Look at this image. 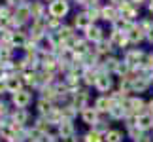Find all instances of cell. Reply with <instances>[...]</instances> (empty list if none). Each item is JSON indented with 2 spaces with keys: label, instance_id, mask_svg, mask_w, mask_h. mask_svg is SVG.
I'll return each mask as SVG.
<instances>
[{
  "label": "cell",
  "instance_id": "cell-1",
  "mask_svg": "<svg viewBox=\"0 0 153 142\" xmlns=\"http://www.w3.org/2000/svg\"><path fill=\"white\" fill-rule=\"evenodd\" d=\"M146 55H148V53L144 49H140V47H128V49L123 53V63H127L128 68H131L134 74H138V72H142Z\"/></svg>",
  "mask_w": 153,
  "mask_h": 142
},
{
  "label": "cell",
  "instance_id": "cell-2",
  "mask_svg": "<svg viewBox=\"0 0 153 142\" xmlns=\"http://www.w3.org/2000/svg\"><path fill=\"white\" fill-rule=\"evenodd\" d=\"M70 13V2L68 0H53L48 4V15L55 19H62Z\"/></svg>",
  "mask_w": 153,
  "mask_h": 142
},
{
  "label": "cell",
  "instance_id": "cell-3",
  "mask_svg": "<svg viewBox=\"0 0 153 142\" xmlns=\"http://www.w3.org/2000/svg\"><path fill=\"white\" fill-rule=\"evenodd\" d=\"M123 104L127 106L128 114L131 116H138V114H144L148 110V102L142 99V97H127L123 100Z\"/></svg>",
  "mask_w": 153,
  "mask_h": 142
},
{
  "label": "cell",
  "instance_id": "cell-4",
  "mask_svg": "<svg viewBox=\"0 0 153 142\" xmlns=\"http://www.w3.org/2000/svg\"><path fill=\"white\" fill-rule=\"evenodd\" d=\"M11 104L15 106V108H28V106L32 104V91L28 89V87H25V89L17 91L11 95Z\"/></svg>",
  "mask_w": 153,
  "mask_h": 142
},
{
  "label": "cell",
  "instance_id": "cell-5",
  "mask_svg": "<svg viewBox=\"0 0 153 142\" xmlns=\"http://www.w3.org/2000/svg\"><path fill=\"white\" fill-rule=\"evenodd\" d=\"M106 38H108L110 42H111L114 49H123V51H127V49H128V46H131L127 32H119V31H114V28H111L110 34H108Z\"/></svg>",
  "mask_w": 153,
  "mask_h": 142
},
{
  "label": "cell",
  "instance_id": "cell-6",
  "mask_svg": "<svg viewBox=\"0 0 153 142\" xmlns=\"http://www.w3.org/2000/svg\"><path fill=\"white\" fill-rule=\"evenodd\" d=\"M89 89L87 87H81L79 91H76V93H72V100H70V104L74 106L78 112H81V110H85L87 106H89Z\"/></svg>",
  "mask_w": 153,
  "mask_h": 142
},
{
  "label": "cell",
  "instance_id": "cell-7",
  "mask_svg": "<svg viewBox=\"0 0 153 142\" xmlns=\"http://www.w3.org/2000/svg\"><path fill=\"white\" fill-rule=\"evenodd\" d=\"M10 123H13L17 127H28V121H30V114H28V110L25 108H13L11 110V114L8 117Z\"/></svg>",
  "mask_w": 153,
  "mask_h": 142
},
{
  "label": "cell",
  "instance_id": "cell-8",
  "mask_svg": "<svg viewBox=\"0 0 153 142\" xmlns=\"http://www.w3.org/2000/svg\"><path fill=\"white\" fill-rule=\"evenodd\" d=\"M151 85V74L138 72L132 78V93H146Z\"/></svg>",
  "mask_w": 153,
  "mask_h": 142
},
{
  "label": "cell",
  "instance_id": "cell-9",
  "mask_svg": "<svg viewBox=\"0 0 153 142\" xmlns=\"http://www.w3.org/2000/svg\"><path fill=\"white\" fill-rule=\"evenodd\" d=\"M95 89L100 93V95H108L114 91V78L106 72H98V78H97V84H95Z\"/></svg>",
  "mask_w": 153,
  "mask_h": 142
},
{
  "label": "cell",
  "instance_id": "cell-10",
  "mask_svg": "<svg viewBox=\"0 0 153 142\" xmlns=\"http://www.w3.org/2000/svg\"><path fill=\"white\" fill-rule=\"evenodd\" d=\"M55 133H57L59 140H66V138L76 137V125H74V121H70V120H62V121L55 127Z\"/></svg>",
  "mask_w": 153,
  "mask_h": 142
},
{
  "label": "cell",
  "instance_id": "cell-11",
  "mask_svg": "<svg viewBox=\"0 0 153 142\" xmlns=\"http://www.w3.org/2000/svg\"><path fill=\"white\" fill-rule=\"evenodd\" d=\"M28 32H25L23 28L19 31H11L10 32V46L13 47V49H25L27 44H28Z\"/></svg>",
  "mask_w": 153,
  "mask_h": 142
},
{
  "label": "cell",
  "instance_id": "cell-12",
  "mask_svg": "<svg viewBox=\"0 0 153 142\" xmlns=\"http://www.w3.org/2000/svg\"><path fill=\"white\" fill-rule=\"evenodd\" d=\"M117 10H119V17H123V19L132 21V23H138L140 21V8L132 6L131 2H125L123 6H119Z\"/></svg>",
  "mask_w": 153,
  "mask_h": 142
},
{
  "label": "cell",
  "instance_id": "cell-13",
  "mask_svg": "<svg viewBox=\"0 0 153 142\" xmlns=\"http://www.w3.org/2000/svg\"><path fill=\"white\" fill-rule=\"evenodd\" d=\"M83 38H85L91 46H97L98 42H102V40L106 38V34H104V28L98 27L97 23H95V25H91V27L83 32Z\"/></svg>",
  "mask_w": 153,
  "mask_h": 142
},
{
  "label": "cell",
  "instance_id": "cell-14",
  "mask_svg": "<svg viewBox=\"0 0 153 142\" xmlns=\"http://www.w3.org/2000/svg\"><path fill=\"white\" fill-rule=\"evenodd\" d=\"M111 106H114V100H111L110 93L108 95H98V97L95 99V102H93V108H95L98 114H106L108 116V112L111 110Z\"/></svg>",
  "mask_w": 153,
  "mask_h": 142
},
{
  "label": "cell",
  "instance_id": "cell-15",
  "mask_svg": "<svg viewBox=\"0 0 153 142\" xmlns=\"http://www.w3.org/2000/svg\"><path fill=\"white\" fill-rule=\"evenodd\" d=\"M79 117H81V121H83L85 125H89L91 129H93L98 121L102 120V116L98 114V112L93 108V106H87L85 110H81V112H79Z\"/></svg>",
  "mask_w": 153,
  "mask_h": 142
},
{
  "label": "cell",
  "instance_id": "cell-16",
  "mask_svg": "<svg viewBox=\"0 0 153 142\" xmlns=\"http://www.w3.org/2000/svg\"><path fill=\"white\" fill-rule=\"evenodd\" d=\"M100 19L110 23V25H114V23L119 19V10H117V6L114 4H104L100 8Z\"/></svg>",
  "mask_w": 153,
  "mask_h": 142
},
{
  "label": "cell",
  "instance_id": "cell-17",
  "mask_svg": "<svg viewBox=\"0 0 153 142\" xmlns=\"http://www.w3.org/2000/svg\"><path fill=\"white\" fill-rule=\"evenodd\" d=\"M134 125H136L142 133L153 131V116L149 114V112H144V114L134 116Z\"/></svg>",
  "mask_w": 153,
  "mask_h": 142
},
{
  "label": "cell",
  "instance_id": "cell-18",
  "mask_svg": "<svg viewBox=\"0 0 153 142\" xmlns=\"http://www.w3.org/2000/svg\"><path fill=\"white\" fill-rule=\"evenodd\" d=\"M91 25H95V23L91 21V17L85 13L83 10L81 11H78V13L74 15V23H72V27L76 28V31H81V32H85L87 28H89Z\"/></svg>",
  "mask_w": 153,
  "mask_h": 142
},
{
  "label": "cell",
  "instance_id": "cell-19",
  "mask_svg": "<svg viewBox=\"0 0 153 142\" xmlns=\"http://www.w3.org/2000/svg\"><path fill=\"white\" fill-rule=\"evenodd\" d=\"M128 116H131V114H128L127 106L123 104V102H119V104H114V106H111V110L108 112V117H110L111 121H125Z\"/></svg>",
  "mask_w": 153,
  "mask_h": 142
},
{
  "label": "cell",
  "instance_id": "cell-20",
  "mask_svg": "<svg viewBox=\"0 0 153 142\" xmlns=\"http://www.w3.org/2000/svg\"><path fill=\"white\" fill-rule=\"evenodd\" d=\"M6 89H8V93H17L21 89H25V84H23L21 80V74H10L6 76Z\"/></svg>",
  "mask_w": 153,
  "mask_h": 142
},
{
  "label": "cell",
  "instance_id": "cell-21",
  "mask_svg": "<svg viewBox=\"0 0 153 142\" xmlns=\"http://www.w3.org/2000/svg\"><path fill=\"white\" fill-rule=\"evenodd\" d=\"M127 36H128V42H131V46H138V44L146 42V32L138 27V23L127 32Z\"/></svg>",
  "mask_w": 153,
  "mask_h": 142
},
{
  "label": "cell",
  "instance_id": "cell-22",
  "mask_svg": "<svg viewBox=\"0 0 153 142\" xmlns=\"http://www.w3.org/2000/svg\"><path fill=\"white\" fill-rule=\"evenodd\" d=\"M93 47L97 49V53H98V55H100L102 59H104V57L114 55V51H115V49H114V46H111V42H110L108 38H104L102 42H98L97 46H93Z\"/></svg>",
  "mask_w": 153,
  "mask_h": 142
},
{
  "label": "cell",
  "instance_id": "cell-23",
  "mask_svg": "<svg viewBox=\"0 0 153 142\" xmlns=\"http://www.w3.org/2000/svg\"><path fill=\"white\" fill-rule=\"evenodd\" d=\"M97 78H98V70L97 68H87L85 72H83V76H81V84H83V87H95V84H97Z\"/></svg>",
  "mask_w": 153,
  "mask_h": 142
},
{
  "label": "cell",
  "instance_id": "cell-24",
  "mask_svg": "<svg viewBox=\"0 0 153 142\" xmlns=\"http://www.w3.org/2000/svg\"><path fill=\"white\" fill-rule=\"evenodd\" d=\"M55 102H51V100H45V99H38L36 100V112H38V116H42V117H45L49 114V112L55 108Z\"/></svg>",
  "mask_w": 153,
  "mask_h": 142
},
{
  "label": "cell",
  "instance_id": "cell-25",
  "mask_svg": "<svg viewBox=\"0 0 153 142\" xmlns=\"http://www.w3.org/2000/svg\"><path fill=\"white\" fill-rule=\"evenodd\" d=\"M30 10H32V19L48 15V4L40 2V0H32V2H30Z\"/></svg>",
  "mask_w": 153,
  "mask_h": 142
},
{
  "label": "cell",
  "instance_id": "cell-26",
  "mask_svg": "<svg viewBox=\"0 0 153 142\" xmlns=\"http://www.w3.org/2000/svg\"><path fill=\"white\" fill-rule=\"evenodd\" d=\"M21 80L25 87H38V70H27L21 74Z\"/></svg>",
  "mask_w": 153,
  "mask_h": 142
},
{
  "label": "cell",
  "instance_id": "cell-27",
  "mask_svg": "<svg viewBox=\"0 0 153 142\" xmlns=\"http://www.w3.org/2000/svg\"><path fill=\"white\" fill-rule=\"evenodd\" d=\"M13 47H11L10 44H0V63H10L13 61Z\"/></svg>",
  "mask_w": 153,
  "mask_h": 142
},
{
  "label": "cell",
  "instance_id": "cell-28",
  "mask_svg": "<svg viewBox=\"0 0 153 142\" xmlns=\"http://www.w3.org/2000/svg\"><path fill=\"white\" fill-rule=\"evenodd\" d=\"M32 127H34V129H38L40 133H51V131H53V125H51L48 120H45V117H42V116H38V117H36V121L32 123Z\"/></svg>",
  "mask_w": 153,
  "mask_h": 142
},
{
  "label": "cell",
  "instance_id": "cell-29",
  "mask_svg": "<svg viewBox=\"0 0 153 142\" xmlns=\"http://www.w3.org/2000/svg\"><path fill=\"white\" fill-rule=\"evenodd\" d=\"M123 133L119 131V129H110L108 133L104 135V142H123Z\"/></svg>",
  "mask_w": 153,
  "mask_h": 142
},
{
  "label": "cell",
  "instance_id": "cell-30",
  "mask_svg": "<svg viewBox=\"0 0 153 142\" xmlns=\"http://www.w3.org/2000/svg\"><path fill=\"white\" fill-rule=\"evenodd\" d=\"M100 8H102L100 4H98V6H87L83 11L91 17V21H93V23H97L98 19H100Z\"/></svg>",
  "mask_w": 153,
  "mask_h": 142
},
{
  "label": "cell",
  "instance_id": "cell-31",
  "mask_svg": "<svg viewBox=\"0 0 153 142\" xmlns=\"http://www.w3.org/2000/svg\"><path fill=\"white\" fill-rule=\"evenodd\" d=\"M61 110H62V120H70V121H74V117L79 114L78 110L74 108L72 104H66V106H61Z\"/></svg>",
  "mask_w": 153,
  "mask_h": 142
},
{
  "label": "cell",
  "instance_id": "cell-32",
  "mask_svg": "<svg viewBox=\"0 0 153 142\" xmlns=\"http://www.w3.org/2000/svg\"><path fill=\"white\" fill-rule=\"evenodd\" d=\"M81 142H104V137L91 129V131H87L83 137H81Z\"/></svg>",
  "mask_w": 153,
  "mask_h": 142
},
{
  "label": "cell",
  "instance_id": "cell-33",
  "mask_svg": "<svg viewBox=\"0 0 153 142\" xmlns=\"http://www.w3.org/2000/svg\"><path fill=\"white\" fill-rule=\"evenodd\" d=\"M93 131H97L98 135H102V137H104V135L110 131V123L106 121V120H100V121H98L95 127H93Z\"/></svg>",
  "mask_w": 153,
  "mask_h": 142
},
{
  "label": "cell",
  "instance_id": "cell-34",
  "mask_svg": "<svg viewBox=\"0 0 153 142\" xmlns=\"http://www.w3.org/2000/svg\"><path fill=\"white\" fill-rule=\"evenodd\" d=\"M6 17H13V10L6 4H0V19H6Z\"/></svg>",
  "mask_w": 153,
  "mask_h": 142
},
{
  "label": "cell",
  "instance_id": "cell-35",
  "mask_svg": "<svg viewBox=\"0 0 153 142\" xmlns=\"http://www.w3.org/2000/svg\"><path fill=\"white\" fill-rule=\"evenodd\" d=\"M23 2H27V0H4V4H6V6H10V8H11V10H15V8H19V6H21Z\"/></svg>",
  "mask_w": 153,
  "mask_h": 142
},
{
  "label": "cell",
  "instance_id": "cell-36",
  "mask_svg": "<svg viewBox=\"0 0 153 142\" xmlns=\"http://www.w3.org/2000/svg\"><path fill=\"white\" fill-rule=\"evenodd\" d=\"M132 142H153V137H149L148 133H142L138 138H134Z\"/></svg>",
  "mask_w": 153,
  "mask_h": 142
},
{
  "label": "cell",
  "instance_id": "cell-37",
  "mask_svg": "<svg viewBox=\"0 0 153 142\" xmlns=\"http://www.w3.org/2000/svg\"><path fill=\"white\" fill-rule=\"evenodd\" d=\"M146 42H148V44H151V46H153V27L149 28L148 32H146Z\"/></svg>",
  "mask_w": 153,
  "mask_h": 142
},
{
  "label": "cell",
  "instance_id": "cell-38",
  "mask_svg": "<svg viewBox=\"0 0 153 142\" xmlns=\"http://www.w3.org/2000/svg\"><path fill=\"white\" fill-rule=\"evenodd\" d=\"M127 2H131L132 6H136V8H140V6L148 4V0H127Z\"/></svg>",
  "mask_w": 153,
  "mask_h": 142
},
{
  "label": "cell",
  "instance_id": "cell-39",
  "mask_svg": "<svg viewBox=\"0 0 153 142\" xmlns=\"http://www.w3.org/2000/svg\"><path fill=\"white\" fill-rule=\"evenodd\" d=\"M8 93V89H6V80H0V95Z\"/></svg>",
  "mask_w": 153,
  "mask_h": 142
},
{
  "label": "cell",
  "instance_id": "cell-40",
  "mask_svg": "<svg viewBox=\"0 0 153 142\" xmlns=\"http://www.w3.org/2000/svg\"><path fill=\"white\" fill-rule=\"evenodd\" d=\"M6 76H8L6 74V68H4V64L0 63V80H6Z\"/></svg>",
  "mask_w": 153,
  "mask_h": 142
},
{
  "label": "cell",
  "instance_id": "cell-41",
  "mask_svg": "<svg viewBox=\"0 0 153 142\" xmlns=\"http://www.w3.org/2000/svg\"><path fill=\"white\" fill-rule=\"evenodd\" d=\"M127 0H110V4H114V6H117V8H119V6H123L125 4Z\"/></svg>",
  "mask_w": 153,
  "mask_h": 142
},
{
  "label": "cell",
  "instance_id": "cell-42",
  "mask_svg": "<svg viewBox=\"0 0 153 142\" xmlns=\"http://www.w3.org/2000/svg\"><path fill=\"white\" fill-rule=\"evenodd\" d=\"M146 112H149V114L153 116V99H151L149 102H148V110H146Z\"/></svg>",
  "mask_w": 153,
  "mask_h": 142
},
{
  "label": "cell",
  "instance_id": "cell-43",
  "mask_svg": "<svg viewBox=\"0 0 153 142\" xmlns=\"http://www.w3.org/2000/svg\"><path fill=\"white\" fill-rule=\"evenodd\" d=\"M146 6H148V11H149V13H153V0H148V4H146Z\"/></svg>",
  "mask_w": 153,
  "mask_h": 142
},
{
  "label": "cell",
  "instance_id": "cell-44",
  "mask_svg": "<svg viewBox=\"0 0 153 142\" xmlns=\"http://www.w3.org/2000/svg\"><path fill=\"white\" fill-rule=\"evenodd\" d=\"M4 123H6V120H2V117H0V131H2V127H4Z\"/></svg>",
  "mask_w": 153,
  "mask_h": 142
},
{
  "label": "cell",
  "instance_id": "cell-45",
  "mask_svg": "<svg viewBox=\"0 0 153 142\" xmlns=\"http://www.w3.org/2000/svg\"><path fill=\"white\" fill-rule=\"evenodd\" d=\"M44 2H48V4H49V2H53V0H44Z\"/></svg>",
  "mask_w": 153,
  "mask_h": 142
},
{
  "label": "cell",
  "instance_id": "cell-46",
  "mask_svg": "<svg viewBox=\"0 0 153 142\" xmlns=\"http://www.w3.org/2000/svg\"><path fill=\"white\" fill-rule=\"evenodd\" d=\"M151 84H153V74H151Z\"/></svg>",
  "mask_w": 153,
  "mask_h": 142
},
{
  "label": "cell",
  "instance_id": "cell-47",
  "mask_svg": "<svg viewBox=\"0 0 153 142\" xmlns=\"http://www.w3.org/2000/svg\"><path fill=\"white\" fill-rule=\"evenodd\" d=\"M0 142H2V138H0Z\"/></svg>",
  "mask_w": 153,
  "mask_h": 142
}]
</instances>
